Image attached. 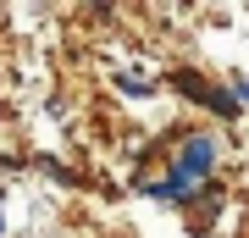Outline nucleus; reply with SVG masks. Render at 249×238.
Returning <instances> with one entry per match:
<instances>
[{
	"instance_id": "nucleus-1",
	"label": "nucleus",
	"mask_w": 249,
	"mask_h": 238,
	"mask_svg": "<svg viewBox=\"0 0 249 238\" xmlns=\"http://www.w3.org/2000/svg\"><path fill=\"white\" fill-rule=\"evenodd\" d=\"M166 166H172V183L194 200V188H205L211 172H216V139H211V133H188V139H178V150H172Z\"/></svg>"
},
{
	"instance_id": "nucleus-2",
	"label": "nucleus",
	"mask_w": 249,
	"mask_h": 238,
	"mask_svg": "<svg viewBox=\"0 0 249 238\" xmlns=\"http://www.w3.org/2000/svg\"><path fill=\"white\" fill-rule=\"evenodd\" d=\"M166 83L178 89V94L199 100V106L211 111V116H222V122H232V116H238V100H232V89H216V83H205L199 72H188V67H178V72H172Z\"/></svg>"
},
{
	"instance_id": "nucleus-3",
	"label": "nucleus",
	"mask_w": 249,
	"mask_h": 238,
	"mask_svg": "<svg viewBox=\"0 0 249 238\" xmlns=\"http://www.w3.org/2000/svg\"><path fill=\"white\" fill-rule=\"evenodd\" d=\"M111 83L122 89V94H155V78H127V72H116Z\"/></svg>"
},
{
	"instance_id": "nucleus-4",
	"label": "nucleus",
	"mask_w": 249,
	"mask_h": 238,
	"mask_svg": "<svg viewBox=\"0 0 249 238\" xmlns=\"http://www.w3.org/2000/svg\"><path fill=\"white\" fill-rule=\"evenodd\" d=\"M227 89H232V100H238V106H249V78H238V72H232Z\"/></svg>"
}]
</instances>
